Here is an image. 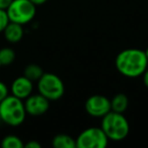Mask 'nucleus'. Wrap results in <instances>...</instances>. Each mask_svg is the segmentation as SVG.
<instances>
[{
	"label": "nucleus",
	"instance_id": "15",
	"mask_svg": "<svg viewBox=\"0 0 148 148\" xmlns=\"http://www.w3.org/2000/svg\"><path fill=\"white\" fill-rule=\"evenodd\" d=\"M15 60V53L11 48L4 47L0 49V64L1 66L10 65Z\"/></svg>",
	"mask_w": 148,
	"mask_h": 148
},
{
	"label": "nucleus",
	"instance_id": "10",
	"mask_svg": "<svg viewBox=\"0 0 148 148\" xmlns=\"http://www.w3.org/2000/svg\"><path fill=\"white\" fill-rule=\"evenodd\" d=\"M23 34L25 32H23V25L16 23H12V21H10L3 31V35L6 41L12 44L18 43L23 39Z\"/></svg>",
	"mask_w": 148,
	"mask_h": 148
},
{
	"label": "nucleus",
	"instance_id": "9",
	"mask_svg": "<svg viewBox=\"0 0 148 148\" xmlns=\"http://www.w3.org/2000/svg\"><path fill=\"white\" fill-rule=\"evenodd\" d=\"M33 90H34L33 81L29 80V78H27L25 75L15 78L13 80V82L11 83V87H10L11 95L23 99V101L27 99V97H29L33 93Z\"/></svg>",
	"mask_w": 148,
	"mask_h": 148
},
{
	"label": "nucleus",
	"instance_id": "7",
	"mask_svg": "<svg viewBox=\"0 0 148 148\" xmlns=\"http://www.w3.org/2000/svg\"><path fill=\"white\" fill-rule=\"evenodd\" d=\"M85 111L93 118H101L111 112V101L101 95H95L89 97L85 101Z\"/></svg>",
	"mask_w": 148,
	"mask_h": 148
},
{
	"label": "nucleus",
	"instance_id": "3",
	"mask_svg": "<svg viewBox=\"0 0 148 148\" xmlns=\"http://www.w3.org/2000/svg\"><path fill=\"white\" fill-rule=\"evenodd\" d=\"M101 128L108 139L112 141H122L128 136L130 132V126L125 116L117 112H109L101 118Z\"/></svg>",
	"mask_w": 148,
	"mask_h": 148
},
{
	"label": "nucleus",
	"instance_id": "1",
	"mask_svg": "<svg viewBox=\"0 0 148 148\" xmlns=\"http://www.w3.org/2000/svg\"><path fill=\"white\" fill-rule=\"evenodd\" d=\"M115 65L120 74L128 78L141 76L148 67L145 52L140 49H126L117 55Z\"/></svg>",
	"mask_w": 148,
	"mask_h": 148
},
{
	"label": "nucleus",
	"instance_id": "4",
	"mask_svg": "<svg viewBox=\"0 0 148 148\" xmlns=\"http://www.w3.org/2000/svg\"><path fill=\"white\" fill-rule=\"evenodd\" d=\"M39 93L48 99L50 101H58L63 97L65 92V86L58 75L54 73H45L38 80Z\"/></svg>",
	"mask_w": 148,
	"mask_h": 148
},
{
	"label": "nucleus",
	"instance_id": "2",
	"mask_svg": "<svg viewBox=\"0 0 148 148\" xmlns=\"http://www.w3.org/2000/svg\"><path fill=\"white\" fill-rule=\"evenodd\" d=\"M27 117L25 103L23 99L7 95L2 101H0V118L1 122L11 127H17L25 122Z\"/></svg>",
	"mask_w": 148,
	"mask_h": 148
},
{
	"label": "nucleus",
	"instance_id": "18",
	"mask_svg": "<svg viewBox=\"0 0 148 148\" xmlns=\"http://www.w3.org/2000/svg\"><path fill=\"white\" fill-rule=\"evenodd\" d=\"M25 148H41V144L36 140H31L27 144H25Z\"/></svg>",
	"mask_w": 148,
	"mask_h": 148
},
{
	"label": "nucleus",
	"instance_id": "16",
	"mask_svg": "<svg viewBox=\"0 0 148 148\" xmlns=\"http://www.w3.org/2000/svg\"><path fill=\"white\" fill-rule=\"evenodd\" d=\"M10 23L7 11L4 9H0V33H3L7 25Z\"/></svg>",
	"mask_w": 148,
	"mask_h": 148
},
{
	"label": "nucleus",
	"instance_id": "6",
	"mask_svg": "<svg viewBox=\"0 0 148 148\" xmlns=\"http://www.w3.org/2000/svg\"><path fill=\"white\" fill-rule=\"evenodd\" d=\"M108 143L109 139L101 127L87 128L76 139V147L78 148H105Z\"/></svg>",
	"mask_w": 148,
	"mask_h": 148
},
{
	"label": "nucleus",
	"instance_id": "23",
	"mask_svg": "<svg viewBox=\"0 0 148 148\" xmlns=\"http://www.w3.org/2000/svg\"><path fill=\"white\" fill-rule=\"evenodd\" d=\"M0 68H1V64H0Z\"/></svg>",
	"mask_w": 148,
	"mask_h": 148
},
{
	"label": "nucleus",
	"instance_id": "19",
	"mask_svg": "<svg viewBox=\"0 0 148 148\" xmlns=\"http://www.w3.org/2000/svg\"><path fill=\"white\" fill-rule=\"evenodd\" d=\"M11 2H12V0H0V9L6 10L9 5L11 4Z\"/></svg>",
	"mask_w": 148,
	"mask_h": 148
},
{
	"label": "nucleus",
	"instance_id": "21",
	"mask_svg": "<svg viewBox=\"0 0 148 148\" xmlns=\"http://www.w3.org/2000/svg\"><path fill=\"white\" fill-rule=\"evenodd\" d=\"M31 1L35 5H42V4H44V3L47 2L48 0H31Z\"/></svg>",
	"mask_w": 148,
	"mask_h": 148
},
{
	"label": "nucleus",
	"instance_id": "14",
	"mask_svg": "<svg viewBox=\"0 0 148 148\" xmlns=\"http://www.w3.org/2000/svg\"><path fill=\"white\" fill-rule=\"evenodd\" d=\"M1 146L3 148H23V140L15 135H7L1 141Z\"/></svg>",
	"mask_w": 148,
	"mask_h": 148
},
{
	"label": "nucleus",
	"instance_id": "13",
	"mask_svg": "<svg viewBox=\"0 0 148 148\" xmlns=\"http://www.w3.org/2000/svg\"><path fill=\"white\" fill-rule=\"evenodd\" d=\"M44 74V71L42 67L38 64H29L23 70V75L29 80L38 81Z\"/></svg>",
	"mask_w": 148,
	"mask_h": 148
},
{
	"label": "nucleus",
	"instance_id": "8",
	"mask_svg": "<svg viewBox=\"0 0 148 148\" xmlns=\"http://www.w3.org/2000/svg\"><path fill=\"white\" fill-rule=\"evenodd\" d=\"M25 108L27 115L33 117H39L47 113L50 108V101L41 93H32L25 101Z\"/></svg>",
	"mask_w": 148,
	"mask_h": 148
},
{
	"label": "nucleus",
	"instance_id": "17",
	"mask_svg": "<svg viewBox=\"0 0 148 148\" xmlns=\"http://www.w3.org/2000/svg\"><path fill=\"white\" fill-rule=\"evenodd\" d=\"M8 95H9L8 87L6 86V84L4 82L0 81V101H2Z\"/></svg>",
	"mask_w": 148,
	"mask_h": 148
},
{
	"label": "nucleus",
	"instance_id": "5",
	"mask_svg": "<svg viewBox=\"0 0 148 148\" xmlns=\"http://www.w3.org/2000/svg\"><path fill=\"white\" fill-rule=\"evenodd\" d=\"M36 6L31 0H12L6 9L9 21L21 25H27L35 17Z\"/></svg>",
	"mask_w": 148,
	"mask_h": 148
},
{
	"label": "nucleus",
	"instance_id": "22",
	"mask_svg": "<svg viewBox=\"0 0 148 148\" xmlns=\"http://www.w3.org/2000/svg\"><path fill=\"white\" fill-rule=\"evenodd\" d=\"M144 52H145V55H146V58H147V62H148V48Z\"/></svg>",
	"mask_w": 148,
	"mask_h": 148
},
{
	"label": "nucleus",
	"instance_id": "20",
	"mask_svg": "<svg viewBox=\"0 0 148 148\" xmlns=\"http://www.w3.org/2000/svg\"><path fill=\"white\" fill-rule=\"evenodd\" d=\"M142 77H143V83L146 87L148 88V67L146 68V70L142 74Z\"/></svg>",
	"mask_w": 148,
	"mask_h": 148
},
{
	"label": "nucleus",
	"instance_id": "12",
	"mask_svg": "<svg viewBox=\"0 0 148 148\" xmlns=\"http://www.w3.org/2000/svg\"><path fill=\"white\" fill-rule=\"evenodd\" d=\"M52 145L55 148H75L76 140L66 134H58L52 140Z\"/></svg>",
	"mask_w": 148,
	"mask_h": 148
},
{
	"label": "nucleus",
	"instance_id": "11",
	"mask_svg": "<svg viewBox=\"0 0 148 148\" xmlns=\"http://www.w3.org/2000/svg\"><path fill=\"white\" fill-rule=\"evenodd\" d=\"M111 101V110L113 112L123 114L129 106V99L125 93H117Z\"/></svg>",
	"mask_w": 148,
	"mask_h": 148
}]
</instances>
